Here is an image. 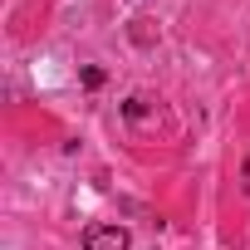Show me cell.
I'll return each instance as SVG.
<instances>
[{"label": "cell", "instance_id": "obj_1", "mask_svg": "<svg viewBox=\"0 0 250 250\" xmlns=\"http://www.w3.org/2000/svg\"><path fill=\"white\" fill-rule=\"evenodd\" d=\"M83 250H133V240H128L123 226H88Z\"/></svg>", "mask_w": 250, "mask_h": 250}, {"label": "cell", "instance_id": "obj_2", "mask_svg": "<svg viewBox=\"0 0 250 250\" xmlns=\"http://www.w3.org/2000/svg\"><path fill=\"white\" fill-rule=\"evenodd\" d=\"M245 191H250V162H245Z\"/></svg>", "mask_w": 250, "mask_h": 250}]
</instances>
